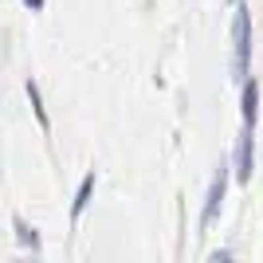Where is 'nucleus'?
<instances>
[{"mask_svg": "<svg viewBox=\"0 0 263 263\" xmlns=\"http://www.w3.org/2000/svg\"><path fill=\"white\" fill-rule=\"evenodd\" d=\"M232 4H240V0H232Z\"/></svg>", "mask_w": 263, "mask_h": 263, "instance_id": "9", "label": "nucleus"}, {"mask_svg": "<svg viewBox=\"0 0 263 263\" xmlns=\"http://www.w3.org/2000/svg\"><path fill=\"white\" fill-rule=\"evenodd\" d=\"M24 90H28V102H32V110H35V118H40V126L47 130V110H44V99H40V87L28 79V83H24Z\"/></svg>", "mask_w": 263, "mask_h": 263, "instance_id": "7", "label": "nucleus"}, {"mask_svg": "<svg viewBox=\"0 0 263 263\" xmlns=\"http://www.w3.org/2000/svg\"><path fill=\"white\" fill-rule=\"evenodd\" d=\"M224 193H228V165H220L209 181V197H204V212H200V232L212 228L220 216V204H224Z\"/></svg>", "mask_w": 263, "mask_h": 263, "instance_id": "2", "label": "nucleus"}, {"mask_svg": "<svg viewBox=\"0 0 263 263\" xmlns=\"http://www.w3.org/2000/svg\"><path fill=\"white\" fill-rule=\"evenodd\" d=\"M240 114H243V126H252V130H255V122H259V83H255V79H243Z\"/></svg>", "mask_w": 263, "mask_h": 263, "instance_id": "4", "label": "nucleus"}, {"mask_svg": "<svg viewBox=\"0 0 263 263\" xmlns=\"http://www.w3.org/2000/svg\"><path fill=\"white\" fill-rule=\"evenodd\" d=\"M12 232H16V240L24 243V248H28V252H40V248H44V240H40V232L32 228V224H28V220H20V216H12Z\"/></svg>", "mask_w": 263, "mask_h": 263, "instance_id": "5", "label": "nucleus"}, {"mask_svg": "<svg viewBox=\"0 0 263 263\" xmlns=\"http://www.w3.org/2000/svg\"><path fill=\"white\" fill-rule=\"evenodd\" d=\"M90 197H95V173H87L83 181H79V193H75V200H71V220H79L83 212H87Z\"/></svg>", "mask_w": 263, "mask_h": 263, "instance_id": "6", "label": "nucleus"}, {"mask_svg": "<svg viewBox=\"0 0 263 263\" xmlns=\"http://www.w3.org/2000/svg\"><path fill=\"white\" fill-rule=\"evenodd\" d=\"M248 67H252V16L243 4H236V20H232V75H236V83L248 79Z\"/></svg>", "mask_w": 263, "mask_h": 263, "instance_id": "1", "label": "nucleus"}, {"mask_svg": "<svg viewBox=\"0 0 263 263\" xmlns=\"http://www.w3.org/2000/svg\"><path fill=\"white\" fill-rule=\"evenodd\" d=\"M232 165H236V185H248L255 169V130L243 126L240 142H236V154H232Z\"/></svg>", "mask_w": 263, "mask_h": 263, "instance_id": "3", "label": "nucleus"}, {"mask_svg": "<svg viewBox=\"0 0 263 263\" xmlns=\"http://www.w3.org/2000/svg\"><path fill=\"white\" fill-rule=\"evenodd\" d=\"M24 4H28L32 12H35V8H44V0H24Z\"/></svg>", "mask_w": 263, "mask_h": 263, "instance_id": "8", "label": "nucleus"}]
</instances>
